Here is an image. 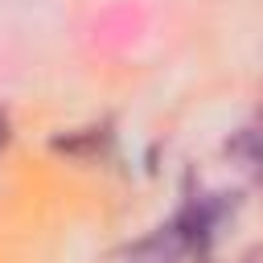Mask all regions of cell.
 <instances>
[{"label":"cell","mask_w":263,"mask_h":263,"mask_svg":"<svg viewBox=\"0 0 263 263\" xmlns=\"http://www.w3.org/2000/svg\"><path fill=\"white\" fill-rule=\"evenodd\" d=\"M0 144H4V115H0Z\"/></svg>","instance_id":"1"}]
</instances>
